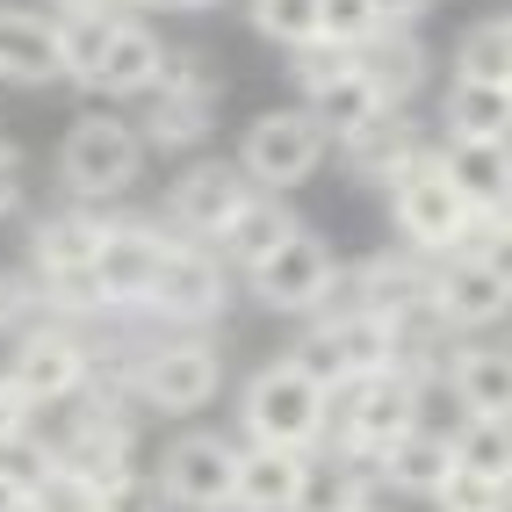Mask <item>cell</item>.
<instances>
[{"label":"cell","instance_id":"2","mask_svg":"<svg viewBox=\"0 0 512 512\" xmlns=\"http://www.w3.org/2000/svg\"><path fill=\"white\" fill-rule=\"evenodd\" d=\"M426 390L412 368H375V375H354V383L332 390V448L347 455H375L383 462L390 440H404L412 426H426Z\"/></svg>","mask_w":512,"mask_h":512},{"label":"cell","instance_id":"46","mask_svg":"<svg viewBox=\"0 0 512 512\" xmlns=\"http://www.w3.org/2000/svg\"><path fill=\"white\" fill-rule=\"evenodd\" d=\"M505 29H512V15H505Z\"/></svg>","mask_w":512,"mask_h":512},{"label":"cell","instance_id":"36","mask_svg":"<svg viewBox=\"0 0 512 512\" xmlns=\"http://www.w3.org/2000/svg\"><path fill=\"white\" fill-rule=\"evenodd\" d=\"M94 512H166V491H159V476L130 469V476H116V484L94 498Z\"/></svg>","mask_w":512,"mask_h":512},{"label":"cell","instance_id":"30","mask_svg":"<svg viewBox=\"0 0 512 512\" xmlns=\"http://www.w3.org/2000/svg\"><path fill=\"white\" fill-rule=\"evenodd\" d=\"M455 462L476 476H512V419H462L455 426Z\"/></svg>","mask_w":512,"mask_h":512},{"label":"cell","instance_id":"6","mask_svg":"<svg viewBox=\"0 0 512 512\" xmlns=\"http://www.w3.org/2000/svg\"><path fill=\"white\" fill-rule=\"evenodd\" d=\"M231 303V267L217 246H195V238H174L166 231V260L152 275V296H145V325H166V332H202L217 325Z\"/></svg>","mask_w":512,"mask_h":512},{"label":"cell","instance_id":"29","mask_svg":"<svg viewBox=\"0 0 512 512\" xmlns=\"http://www.w3.org/2000/svg\"><path fill=\"white\" fill-rule=\"evenodd\" d=\"M455 80H491V87L512 80V29H505V15L462 29V44H455Z\"/></svg>","mask_w":512,"mask_h":512},{"label":"cell","instance_id":"31","mask_svg":"<svg viewBox=\"0 0 512 512\" xmlns=\"http://www.w3.org/2000/svg\"><path fill=\"white\" fill-rule=\"evenodd\" d=\"M318 8H325V0H253V29L267 44H282V51H303L311 37H325Z\"/></svg>","mask_w":512,"mask_h":512},{"label":"cell","instance_id":"18","mask_svg":"<svg viewBox=\"0 0 512 512\" xmlns=\"http://www.w3.org/2000/svg\"><path fill=\"white\" fill-rule=\"evenodd\" d=\"M375 491H383V462H375V455H347V448L318 455L311 448L296 512H361V505H375Z\"/></svg>","mask_w":512,"mask_h":512},{"label":"cell","instance_id":"25","mask_svg":"<svg viewBox=\"0 0 512 512\" xmlns=\"http://www.w3.org/2000/svg\"><path fill=\"white\" fill-rule=\"evenodd\" d=\"M361 73L383 87V101H404V109H412V94L426 87L433 58L419 44V29H375V37L361 44Z\"/></svg>","mask_w":512,"mask_h":512},{"label":"cell","instance_id":"23","mask_svg":"<svg viewBox=\"0 0 512 512\" xmlns=\"http://www.w3.org/2000/svg\"><path fill=\"white\" fill-rule=\"evenodd\" d=\"M455 476V433H433V426H412L404 440L383 448V491H404V498H433L440 484Z\"/></svg>","mask_w":512,"mask_h":512},{"label":"cell","instance_id":"11","mask_svg":"<svg viewBox=\"0 0 512 512\" xmlns=\"http://www.w3.org/2000/svg\"><path fill=\"white\" fill-rule=\"evenodd\" d=\"M238 440H224V433H181L174 448L159 455V491H166V505H181V512H231V498H238Z\"/></svg>","mask_w":512,"mask_h":512},{"label":"cell","instance_id":"20","mask_svg":"<svg viewBox=\"0 0 512 512\" xmlns=\"http://www.w3.org/2000/svg\"><path fill=\"white\" fill-rule=\"evenodd\" d=\"M296 231H303V224L289 217V202H282V195H267V188H253V195H246V210H238V217L224 224L217 253H224L231 275H253V267H260L267 253H282Z\"/></svg>","mask_w":512,"mask_h":512},{"label":"cell","instance_id":"44","mask_svg":"<svg viewBox=\"0 0 512 512\" xmlns=\"http://www.w3.org/2000/svg\"><path fill=\"white\" fill-rule=\"evenodd\" d=\"M505 498H512V476H505Z\"/></svg>","mask_w":512,"mask_h":512},{"label":"cell","instance_id":"22","mask_svg":"<svg viewBox=\"0 0 512 512\" xmlns=\"http://www.w3.org/2000/svg\"><path fill=\"white\" fill-rule=\"evenodd\" d=\"M159 65H166L159 29L138 22V15H123L116 37H109V51H101V73H94L87 94H152L159 87Z\"/></svg>","mask_w":512,"mask_h":512},{"label":"cell","instance_id":"19","mask_svg":"<svg viewBox=\"0 0 512 512\" xmlns=\"http://www.w3.org/2000/svg\"><path fill=\"white\" fill-rule=\"evenodd\" d=\"M440 383L455 390L462 419H512V347H455Z\"/></svg>","mask_w":512,"mask_h":512},{"label":"cell","instance_id":"39","mask_svg":"<svg viewBox=\"0 0 512 512\" xmlns=\"http://www.w3.org/2000/svg\"><path fill=\"white\" fill-rule=\"evenodd\" d=\"M22 195H29L22 152H15V145H0V217H22Z\"/></svg>","mask_w":512,"mask_h":512},{"label":"cell","instance_id":"16","mask_svg":"<svg viewBox=\"0 0 512 512\" xmlns=\"http://www.w3.org/2000/svg\"><path fill=\"white\" fill-rule=\"evenodd\" d=\"M101 238H109V217H101L94 202L51 210V217L29 224V267H37L44 282H58V275H87L94 253H101Z\"/></svg>","mask_w":512,"mask_h":512},{"label":"cell","instance_id":"42","mask_svg":"<svg viewBox=\"0 0 512 512\" xmlns=\"http://www.w3.org/2000/svg\"><path fill=\"white\" fill-rule=\"evenodd\" d=\"M152 8H174V15H202V8H217V0H152Z\"/></svg>","mask_w":512,"mask_h":512},{"label":"cell","instance_id":"34","mask_svg":"<svg viewBox=\"0 0 512 512\" xmlns=\"http://www.w3.org/2000/svg\"><path fill=\"white\" fill-rule=\"evenodd\" d=\"M433 505H440V512H512L505 476H476V469H462V462H455L448 484L433 491Z\"/></svg>","mask_w":512,"mask_h":512},{"label":"cell","instance_id":"35","mask_svg":"<svg viewBox=\"0 0 512 512\" xmlns=\"http://www.w3.org/2000/svg\"><path fill=\"white\" fill-rule=\"evenodd\" d=\"M318 29H325L332 44H354V51H361L375 29H383V15H375V0H325V8H318Z\"/></svg>","mask_w":512,"mask_h":512},{"label":"cell","instance_id":"14","mask_svg":"<svg viewBox=\"0 0 512 512\" xmlns=\"http://www.w3.org/2000/svg\"><path fill=\"white\" fill-rule=\"evenodd\" d=\"M0 80H15V87L65 80V22L44 15V8L0 0Z\"/></svg>","mask_w":512,"mask_h":512},{"label":"cell","instance_id":"8","mask_svg":"<svg viewBox=\"0 0 512 512\" xmlns=\"http://www.w3.org/2000/svg\"><path fill=\"white\" fill-rule=\"evenodd\" d=\"M325 152H332V138H325V123L311 109H267V116H253L246 145H238V166H246L253 188L289 195L325 166Z\"/></svg>","mask_w":512,"mask_h":512},{"label":"cell","instance_id":"38","mask_svg":"<svg viewBox=\"0 0 512 512\" xmlns=\"http://www.w3.org/2000/svg\"><path fill=\"white\" fill-rule=\"evenodd\" d=\"M0 476H29V484H44V476H51V448H37L29 433L0 426Z\"/></svg>","mask_w":512,"mask_h":512},{"label":"cell","instance_id":"3","mask_svg":"<svg viewBox=\"0 0 512 512\" xmlns=\"http://www.w3.org/2000/svg\"><path fill=\"white\" fill-rule=\"evenodd\" d=\"M390 224H397V238H404V246H412L419 260L469 253V238H476V210L462 202V188L448 181L440 152H419V159L390 181Z\"/></svg>","mask_w":512,"mask_h":512},{"label":"cell","instance_id":"21","mask_svg":"<svg viewBox=\"0 0 512 512\" xmlns=\"http://www.w3.org/2000/svg\"><path fill=\"white\" fill-rule=\"evenodd\" d=\"M303 469H311V455L303 448H267V440H253L246 455H238V512H296L303 498Z\"/></svg>","mask_w":512,"mask_h":512},{"label":"cell","instance_id":"9","mask_svg":"<svg viewBox=\"0 0 512 512\" xmlns=\"http://www.w3.org/2000/svg\"><path fill=\"white\" fill-rule=\"evenodd\" d=\"M159 260H166V231L152 217H109V238H101V253L87 267L101 311H109V318H138L145 296H152Z\"/></svg>","mask_w":512,"mask_h":512},{"label":"cell","instance_id":"12","mask_svg":"<svg viewBox=\"0 0 512 512\" xmlns=\"http://www.w3.org/2000/svg\"><path fill=\"white\" fill-rule=\"evenodd\" d=\"M332 275H339V260L325 253V238L296 231L282 253H267V260L253 267V275H246V289L260 296V311H282V318H318V303H325Z\"/></svg>","mask_w":512,"mask_h":512},{"label":"cell","instance_id":"45","mask_svg":"<svg viewBox=\"0 0 512 512\" xmlns=\"http://www.w3.org/2000/svg\"><path fill=\"white\" fill-rule=\"evenodd\" d=\"M361 512H383V505H361Z\"/></svg>","mask_w":512,"mask_h":512},{"label":"cell","instance_id":"5","mask_svg":"<svg viewBox=\"0 0 512 512\" xmlns=\"http://www.w3.org/2000/svg\"><path fill=\"white\" fill-rule=\"evenodd\" d=\"M145 152H152V145H145L123 116H80L73 130H65V145H58V181H65V195H73V202L109 210V202H123L130 188H138Z\"/></svg>","mask_w":512,"mask_h":512},{"label":"cell","instance_id":"24","mask_svg":"<svg viewBox=\"0 0 512 512\" xmlns=\"http://www.w3.org/2000/svg\"><path fill=\"white\" fill-rule=\"evenodd\" d=\"M440 130H448V138L512 145V87H491V80H448V94H440Z\"/></svg>","mask_w":512,"mask_h":512},{"label":"cell","instance_id":"40","mask_svg":"<svg viewBox=\"0 0 512 512\" xmlns=\"http://www.w3.org/2000/svg\"><path fill=\"white\" fill-rule=\"evenodd\" d=\"M433 8V0H375V15H383V29H412L419 15Z\"/></svg>","mask_w":512,"mask_h":512},{"label":"cell","instance_id":"43","mask_svg":"<svg viewBox=\"0 0 512 512\" xmlns=\"http://www.w3.org/2000/svg\"><path fill=\"white\" fill-rule=\"evenodd\" d=\"M87 8H109V0H51V15H87Z\"/></svg>","mask_w":512,"mask_h":512},{"label":"cell","instance_id":"7","mask_svg":"<svg viewBox=\"0 0 512 512\" xmlns=\"http://www.w3.org/2000/svg\"><path fill=\"white\" fill-rule=\"evenodd\" d=\"M8 375H15V390L37 404H73L94 375H101V361H94V339L80 332V325H65V318H44V325H29V332H15V354H8Z\"/></svg>","mask_w":512,"mask_h":512},{"label":"cell","instance_id":"47","mask_svg":"<svg viewBox=\"0 0 512 512\" xmlns=\"http://www.w3.org/2000/svg\"><path fill=\"white\" fill-rule=\"evenodd\" d=\"M231 512H238V505H231Z\"/></svg>","mask_w":512,"mask_h":512},{"label":"cell","instance_id":"1","mask_svg":"<svg viewBox=\"0 0 512 512\" xmlns=\"http://www.w3.org/2000/svg\"><path fill=\"white\" fill-rule=\"evenodd\" d=\"M238 426H246V440L311 455L332 433V390L296 354H282V361H267V368L246 375V390H238Z\"/></svg>","mask_w":512,"mask_h":512},{"label":"cell","instance_id":"27","mask_svg":"<svg viewBox=\"0 0 512 512\" xmlns=\"http://www.w3.org/2000/svg\"><path fill=\"white\" fill-rule=\"evenodd\" d=\"M303 109H311L318 123H325V138L339 145V138H347V130H361L375 109H390V101H383V87H375L368 73H361V65H354V73L347 80H332V87H318L311 101H303Z\"/></svg>","mask_w":512,"mask_h":512},{"label":"cell","instance_id":"28","mask_svg":"<svg viewBox=\"0 0 512 512\" xmlns=\"http://www.w3.org/2000/svg\"><path fill=\"white\" fill-rule=\"evenodd\" d=\"M58 22H65V80L94 87V73H101V51H109V37H116L123 8L109 0V8H87V15H58Z\"/></svg>","mask_w":512,"mask_h":512},{"label":"cell","instance_id":"48","mask_svg":"<svg viewBox=\"0 0 512 512\" xmlns=\"http://www.w3.org/2000/svg\"><path fill=\"white\" fill-rule=\"evenodd\" d=\"M505 87H512V80H505Z\"/></svg>","mask_w":512,"mask_h":512},{"label":"cell","instance_id":"26","mask_svg":"<svg viewBox=\"0 0 512 512\" xmlns=\"http://www.w3.org/2000/svg\"><path fill=\"white\" fill-rule=\"evenodd\" d=\"M138 138L152 145V152H195L202 138H210V101H188V94H152V109H145V123H138Z\"/></svg>","mask_w":512,"mask_h":512},{"label":"cell","instance_id":"10","mask_svg":"<svg viewBox=\"0 0 512 512\" xmlns=\"http://www.w3.org/2000/svg\"><path fill=\"white\" fill-rule=\"evenodd\" d=\"M246 195H253V181H246V166H238V159H195L188 174L166 188L159 224L174 238H195V246H217L224 224L246 210Z\"/></svg>","mask_w":512,"mask_h":512},{"label":"cell","instance_id":"17","mask_svg":"<svg viewBox=\"0 0 512 512\" xmlns=\"http://www.w3.org/2000/svg\"><path fill=\"white\" fill-rule=\"evenodd\" d=\"M440 166L462 188V202L476 217H505L512 210V145H484V138H440Z\"/></svg>","mask_w":512,"mask_h":512},{"label":"cell","instance_id":"32","mask_svg":"<svg viewBox=\"0 0 512 512\" xmlns=\"http://www.w3.org/2000/svg\"><path fill=\"white\" fill-rule=\"evenodd\" d=\"M354 65H361V51H354V44H332V37H311L303 51H289V73H296L303 101H311L318 87H332V80H347Z\"/></svg>","mask_w":512,"mask_h":512},{"label":"cell","instance_id":"4","mask_svg":"<svg viewBox=\"0 0 512 512\" xmlns=\"http://www.w3.org/2000/svg\"><path fill=\"white\" fill-rule=\"evenodd\" d=\"M130 390L159 419H195L224 390V354L202 332H159L130 354Z\"/></svg>","mask_w":512,"mask_h":512},{"label":"cell","instance_id":"33","mask_svg":"<svg viewBox=\"0 0 512 512\" xmlns=\"http://www.w3.org/2000/svg\"><path fill=\"white\" fill-rule=\"evenodd\" d=\"M159 87H166V94H188V101H210V109H217V94H224V73H217V65L202 58V51H174V44H166ZM159 87H152V94H159Z\"/></svg>","mask_w":512,"mask_h":512},{"label":"cell","instance_id":"41","mask_svg":"<svg viewBox=\"0 0 512 512\" xmlns=\"http://www.w3.org/2000/svg\"><path fill=\"white\" fill-rule=\"evenodd\" d=\"M37 505V484L29 476H0V512H29Z\"/></svg>","mask_w":512,"mask_h":512},{"label":"cell","instance_id":"37","mask_svg":"<svg viewBox=\"0 0 512 512\" xmlns=\"http://www.w3.org/2000/svg\"><path fill=\"white\" fill-rule=\"evenodd\" d=\"M469 253L491 267V275L512 289V210L505 217H476V238H469Z\"/></svg>","mask_w":512,"mask_h":512},{"label":"cell","instance_id":"15","mask_svg":"<svg viewBox=\"0 0 512 512\" xmlns=\"http://www.w3.org/2000/svg\"><path fill=\"white\" fill-rule=\"evenodd\" d=\"M433 311L455 332H484L512 311V289L476 253H448V260H433Z\"/></svg>","mask_w":512,"mask_h":512},{"label":"cell","instance_id":"13","mask_svg":"<svg viewBox=\"0 0 512 512\" xmlns=\"http://www.w3.org/2000/svg\"><path fill=\"white\" fill-rule=\"evenodd\" d=\"M419 152H433V145H426V130H419V116L404 109V101L375 109L361 130H347V138H339V166H347L354 181H383V188H390Z\"/></svg>","mask_w":512,"mask_h":512}]
</instances>
